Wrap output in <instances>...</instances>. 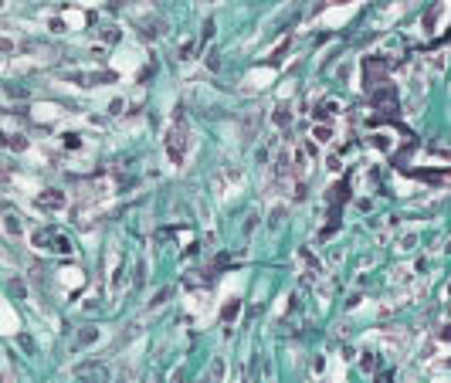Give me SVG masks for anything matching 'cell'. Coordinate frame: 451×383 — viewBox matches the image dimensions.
<instances>
[{
  "instance_id": "obj_1",
  "label": "cell",
  "mask_w": 451,
  "mask_h": 383,
  "mask_svg": "<svg viewBox=\"0 0 451 383\" xmlns=\"http://www.w3.org/2000/svg\"><path fill=\"white\" fill-rule=\"evenodd\" d=\"M183 115L176 112V122H173V129L166 133V153H170V159L173 163H183Z\"/></svg>"
},
{
  "instance_id": "obj_2",
  "label": "cell",
  "mask_w": 451,
  "mask_h": 383,
  "mask_svg": "<svg viewBox=\"0 0 451 383\" xmlns=\"http://www.w3.org/2000/svg\"><path fill=\"white\" fill-rule=\"evenodd\" d=\"M367 88L373 92L376 85H383V75H387V61L383 58H367Z\"/></svg>"
},
{
  "instance_id": "obj_3",
  "label": "cell",
  "mask_w": 451,
  "mask_h": 383,
  "mask_svg": "<svg viewBox=\"0 0 451 383\" xmlns=\"http://www.w3.org/2000/svg\"><path fill=\"white\" fill-rule=\"evenodd\" d=\"M370 98H373V105H390V102H397V88L390 81H383V85H376L370 92Z\"/></svg>"
},
{
  "instance_id": "obj_4",
  "label": "cell",
  "mask_w": 451,
  "mask_h": 383,
  "mask_svg": "<svg viewBox=\"0 0 451 383\" xmlns=\"http://www.w3.org/2000/svg\"><path fill=\"white\" fill-rule=\"evenodd\" d=\"M38 204H41V207H51V211H58V207H65V197H61L58 190H48V193H41V197H38Z\"/></svg>"
},
{
  "instance_id": "obj_5",
  "label": "cell",
  "mask_w": 451,
  "mask_h": 383,
  "mask_svg": "<svg viewBox=\"0 0 451 383\" xmlns=\"http://www.w3.org/2000/svg\"><path fill=\"white\" fill-rule=\"evenodd\" d=\"M237 312H241V302H237V299H231V302L221 308V319H224V322H231V319H234Z\"/></svg>"
},
{
  "instance_id": "obj_6",
  "label": "cell",
  "mask_w": 451,
  "mask_h": 383,
  "mask_svg": "<svg viewBox=\"0 0 451 383\" xmlns=\"http://www.w3.org/2000/svg\"><path fill=\"white\" fill-rule=\"evenodd\" d=\"M221 380H224V360H217L211 366V377H207V383H221Z\"/></svg>"
},
{
  "instance_id": "obj_7",
  "label": "cell",
  "mask_w": 451,
  "mask_h": 383,
  "mask_svg": "<svg viewBox=\"0 0 451 383\" xmlns=\"http://www.w3.org/2000/svg\"><path fill=\"white\" fill-rule=\"evenodd\" d=\"M44 237H51V234L41 230V234H38V244H44ZM55 248H58V251H72V244H68L65 237H55Z\"/></svg>"
},
{
  "instance_id": "obj_8",
  "label": "cell",
  "mask_w": 451,
  "mask_h": 383,
  "mask_svg": "<svg viewBox=\"0 0 451 383\" xmlns=\"http://www.w3.org/2000/svg\"><path fill=\"white\" fill-rule=\"evenodd\" d=\"M329 136H333L329 126H319V129H315V139H329Z\"/></svg>"
},
{
  "instance_id": "obj_9",
  "label": "cell",
  "mask_w": 451,
  "mask_h": 383,
  "mask_svg": "<svg viewBox=\"0 0 451 383\" xmlns=\"http://www.w3.org/2000/svg\"><path fill=\"white\" fill-rule=\"evenodd\" d=\"M336 3H346V0H336Z\"/></svg>"
}]
</instances>
